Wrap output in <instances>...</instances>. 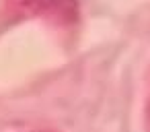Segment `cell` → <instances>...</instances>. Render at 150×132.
I'll list each match as a JSON object with an SVG mask.
<instances>
[{
	"label": "cell",
	"instance_id": "1",
	"mask_svg": "<svg viewBox=\"0 0 150 132\" xmlns=\"http://www.w3.org/2000/svg\"><path fill=\"white\" fill-rule=\"evenodd\" d=\"M148 120H150V111H148Z\"/></svg>",
	"mask_w": 150,
	"mask_h": 132
}]
</instances>
